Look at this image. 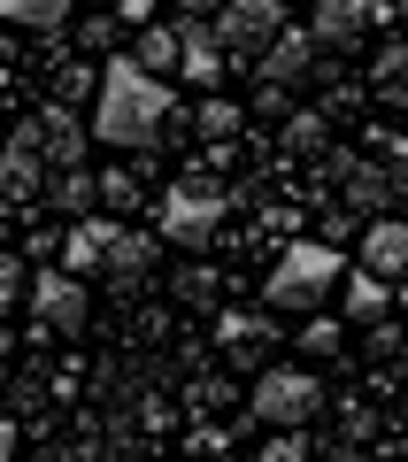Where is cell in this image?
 <instances>
[{"instance_id":"cell-1","label":"cell","mask_w":408,"mask_h":462,"mask_svg":"<svg viewBox=\"0 0 408 462\" xmlns=\"http://www.w3.org/2000/svg\"><path fill=\"white\" fill-rule=\"evenodd\" d=\"M170 116H178V93H170L162 78H147V69L131 62V54H116L108 69H100V100H93V139H108V147H154V139L170 132Z\"/></svg>"},{"instance_id":"cell-2","label":"cell","mask_w":408,"mask_h":462,"mask_svg":"<svg viewBox=\"0 0 408 462\" xmlns=\"http://www.w3.org/2000/svg\"><path fill=\"white\" fill-rule=\"evenodd\" d=\"M62 263H70V278L139 285V278L154 270V239H139V231L108 224V216H85V224H70V239H62Z\"/></svg>"},{"instance_id":"cell-3","label":"cell","mask_w":408,"mask_h":462,"mask_svg":"<svg viewBox=\"0 0 408 462\" xmlns=\"http://www.w3.org/2000/svg\"><path fill=\"white\" fill-rule=\"evenodd\" d=\"M339 254L316 247V239H301V247H285V263L270 270V309H316V300H331V285H339Z\"/></svg>"},{"instance_id":"cell-4","label":"cell","mask_w":408,"mask_h":462,"mask_svg":"<svg viewBox=\"0 0 408 462\" xmlns=\"http://www.w3.org/2000/svg\"><path fill=\"white\" fill-rule=\"evenodd\" d=\"M278 39H285L278 0H224L216 8V47H224V62H262Z\"/></svg>"},{"instance_id":"cell-5","label":"cell","mask_w":408,"mask_h":462,"mask_svg":"<svg viewBox=\"0 0 408 462\" xmlns=\"http://www.w3.org/2000/svg\"><path fill=\"white\" fill-rule=\"evenodd\" d=\"M246 401H255V416H262V424L293 431V424H309V416L324 409V385H316L309 370H262Z\"/></svg>"},{"instance_id":"cell-6","label":"cell","mask_w":408,"mask_h":462,"mask_svg":"<svg viewBox=\"0 0 408 462\" xmlns=\"http://www.w3.org/2000/svg\"><path fill=\"white\" fill-rule=\"evenodd\" d=\"M216 224H224V193L216 185H178L162 200V239L170 247H209Z\"/></svg>"},{"instance_id":"cell-7","label":"cell","mask_w":408,"mask_h":462,"mask_svg":"<svg viewBox=\"0 0 408 462\" xmlns=\"http://www.w3.org/2000/svg\"><path fill=\"white\" fill-rule=\"evenodd\" d=\"M23 139L39 147V162H47V170H85V116L62 108V100H47V108L23 124Z\"/></svg>"},{"instance_id":"cell-8","label":"cell","mask_w":408,"mask_h":462,"mask_svg":"<svg viewBox=\"0 0 408 462\" xmlns=\"http://www.w3.org/2000/svg\"><path fill=\"white\" fill-rule=\"evenodd\" d=\"M324 170H331V185H339V200H347V208H362L370 224L393 208V170H385V162H362V154H324Z\"/></svg>"},{"instance_id":"cell-9","label":"cell","mask_w":408,"mask_h":462,"mask_svg":"<svg viewBox=\"0 0 408 462\" xmlns=\"http://www.w3.org/2000/svg\"><path fill=\"white\" fill-rule=\"evenodd\" d=\"M32 316L47 331H85V278H70V270H39L32 278Z\"/></svg>"},{"instance_id":"cell-10","label":"cell","mask_w":408,"mask_h":462,"mask_svg":"<svg viewBox=\"0 0 408 462\" xmlns=\"http://www.w3.org/2000/svg\"><path fill=\"white\" fill-rule=\"evenodd\" d=\"M0 200H16V208H32V200H47V162H39L32 139H0Z\"/></svg>"},{"instance_id":"cell-11","label":"cell","mask_w":408,"mask_h":462,"mask_svg":"<svg viewBox=\"0 0 408 462\" xmlns=\"http://www.w3.org/2000/svg\"><path fill=\"white\" fill-rule=\"evenodd\" d=\"M216 346H224L239 370H270V346H278V324L270 316H224L216 324Z\"/></svg>"},{"instance_id":"cell-12","label":"cell","mask_w":408,"mask_h":462,"mask_svg":"<svg viewBox=\"0 0 408 462\" xmlns=\"http://www.w3.org/2000/svg\"><path fill=\"white\" fill-rule=\"evenodd\" d=\"M309 69H316V32H293V23H285V39L262 54V93H285V85H301Z\"/></svg>"},{"instance_id":"cell-13","label":"cell","mask_w":408,"mask_h":462,"mask_svg":"<svg viewBox=\"0 0 408 462\" xmlns=\"http://www.w3.org/2000/svg\"><path fill=\"white\" fill-rule=\"evenodd\" d=\"M355 270H370V278H401L408 270V224L401 216H377V224L362 231V263Z\"/></svg>"},{"instance_id":"cell-14","label":"cell","mask_w":408,"mask_h":462,"mask_svg":"<svg viewBox=\"0 0 408 462\" xmlns=\"http://www.w3.org/2000/svg\"><path fill=\"white\" fill-rule=\"evenodd\" d=\"M178 78H193L200 93H216V78H224V47H216L209 23H178Z\"/></svg>"},{"instance_id":"cell-15","label":"cell","mask_w":408,"mask_h":462,"mask_svg":"<svg viewBox=\"0 0 408 462\" xmlns=\"http://www.w3.org/2000/svg\"><path fill=\"white\" fill-rule=\"evenodd\" d=\"M370 23H377L370 0H316V23H309V32H316V47H355Z\"/></svg>"},{"instance_id":"cell-16","label":"cell","mask_w":408,"mask_h":462,"mask_svg":"<svg viewBox=\"0 0 408 462\" xmlns=\"http://www.w3.org/2000/svg\"><path fill=\"white\" fill-rule=\"evenodd\" d=\"M93 200H100V178H93V170H54V178H47V208L78 216V224L93 216Z\"/></svg>"},{"instance_id":"cell-17","label":"cell","mask_w":408,"mask_h":462,"mask_svg":"<svg viewBox=\"0 0 408 462\" xmlns=\"http://www.w3.org/2000/svg\"><path fill=\"white\" fill-rule=\"evenodd\" d=\"M131 62L147 69V78H178V32H162V23H147V32H139V47H131Z\"/></svg>"},{"instance_id":"cell-18","label":"cell","mask_w":408,"mask_h":462,"mask_svg":"<svg viewBox=\"0 0 408 462\" xmlns=\"http://www.w3.org/2000/svg\"><path fill=\"white\" fill-rule=\"evenodd\" d=\"M70 8H78V0H0V16L16 23V32H54Z\"/></svg>"},{"instance_id":"cell-19","label":"cell","mask_w":408,"mask_h":462,"mask_svg":"<svg viewBox=\"0 0 408 462\" xmlns=\"http://www.w3.org/2000/svg\"><path fill=\"white\" fill-rule=\"evenodd\" d=\"M285 154H331V124H324L316 108L285 116Z\"/></svg>"},{"instance_id":"cell-20","label":"cell","mask_w":408,"mask_h":462,"mask_svg":"<svg viewBox=\"0 0 408 462\" xmlns=\"http://www.w3.org/2000/svg\"><path fill=\"white\" fill-rule=\"evenodd\" d=\"M370 78H377V93H385L393 108H408V39H393V47L377 54V69H370Z\"/></svg>"},{"instance_id":"cell-21","label":"cell","mask_w":408,"mask_h":462,"mask_svg":"<svg viewBox=\"0 0 408 462\" xmlns=\"http://www.w3.org/2000/svg\"><path fill=\"white\" fill-rule=\"evenodd\" d=\"M239 124H246V116L231 108L224 93H209V100H200V139H209V147H231V139H239Z\"/></svg>"},{"instance_id":"cell-22","label":"cell","mask_w":408,"mask_h":462,"mask_svg":"<svg viewBox=\"0 0 408 462\" xmlns=\"http://www.w3.org/2000/svg\"><path fill=\"white\" fill-rule=\"evenodd\" d=\"M347 316H355V324H377V316H385V278L355 270V278H347Z\"/></svg>"},{"instance_id":"cell-23","label":"cell","mask_w":408,"mask_h":462,"mask_svg":"<svg viewBox=\"0 0 408 462\" xmlns=\"http://www.w3.org/2000/svg\"><path fill=\"white\" fill-rule=\"evenodd\" d=\"M178 300H216V270L209 263H185L178 270Z\"/></svg>"},{"instance_id":"cell-24","label":"cell","mask_w":408,"mask_h":462,"mask_svg":"<svg viewBox=\"0 0 408 462\" xmlns=\"http://www.w3.org/2000/svg\"><path fill=\"white\" fill-rule=\"evenodd\" d=\"M131 200H139V178L131 170H108L100 178V208H131Z\"/></svg>"},{"instance_id":"cell-25","label":"cell","mask_w":408,"mask_h":462,"mask_svg":"<svg viewBox=\"0 0 408 462\" xmlns=\"http://www.w3.org/2000/svg\"><path fill=\"white\" fill-rule=\"evenodd\" d=\"M54 85H62V108H70V100H78L85 85H100V78H93V69H85V62H62V78H54Z\"/></svg>"},{"instance_id":"cell-26","label":"cell","mask_w":408,"mask_h":462,"mask_svg":"<svg viewBox=\"0 0 408 462\" xmlns=\"http://www.w3.org/2000/svg\"><path fill=\"white\" fill-rule=\"evenodd\" d=\"M23 300V263H0V316Z\"/></svg>"},{"instance_id":"cell-27","label":"cell","mask_w":408,"mask_h":462,"mask_svg":"<svg viewBox=\"0 0 408 462\" xmlns=\"http://www.w3.org/2000/svg\"><path fill=\"white\" fill-rule=\"evenodd\" d=\"M301 346H309V355H331V346H339V324H331V316H324V324H309V331H301Z\"/></svg>"},{"instance_id":"cell-28","label":"cell","mask_w":408,"mask_h":462,"mask_svg":"<svg viewBox=\"0 0 408 462\" xmlns=\"http://www.w3.org/2000/svg\"><path fill=\"white\" fill-rule=\"evenodd\" d=\"M262 462H309V447H301L293 431H285V439H270V447H262Z\"/></svg>"},{"instance_id":"cell-29","label":"cell","mask_w":408,"mask_h":462,"mask_svg":"<svg viewBox=\"0 0 408 462\" xmlns=\"http://www.w3.org/2000/svg\"><path fill=\"white\" fill-rule=\"evenodd\" d=\"M0 462H16V424L0 416Z\"/></svg>"},{"instance_id":"cell-30","label":"cell","mask_w":408,"mask_h":462,"mask_svg":"<svg viewBox=\"0 0 408 462\" xmlns=\"http://www.w3.org/2000/svg\"><path fill=\"white\" fill-rule=\"evenodd\" d=\"M393 23H401V32H408V0H393Z\"/></svg>"},{"instance_id":"cell-31","label":"cell","mask_w":408,"mask_h":462,"mask_svg":"<svg viewBox=\"0 0 408 462\" xmlns=\"http://www.w3.org/2000/svg\"><path fill=\"white\" fill-rule=\"evenodd\" d=\"M339 462H370V455H339Z\"/></svg>"},{"instance_id":"cell-32","label":"cell","mask_w":408,"mask_h":462,"mask_svg":"<svg viewBox=\"0 0 408 462\" xmlns=\"http://www.w3.org/2000/svg\"><path fill=\"white\" fill-rule=\"evenodd\" d=\"M0 355H8V331H0Z\"/></svg>"},{"instance_id":"cell-33","label":"cell","mask_w":408,"mask_h":462,"mask_svg":"<svg viewBox=\"0 0 408 462\" xmlns=\"http://www.w3.org/2000/svg\"><path fill=\"white\" fill-rule=\"evenodd\" d=\"M209 462H224V455H209Z\"/></svg>"}]
</instances>
